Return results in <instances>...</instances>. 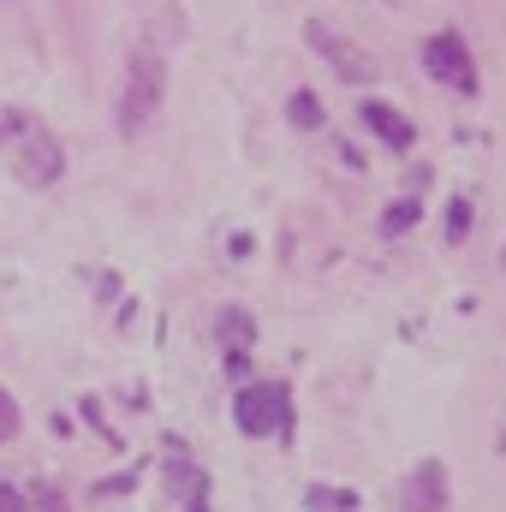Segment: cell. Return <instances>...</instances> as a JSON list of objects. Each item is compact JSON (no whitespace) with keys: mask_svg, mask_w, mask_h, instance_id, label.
<instances>
[{"mask_svg":"<svg viewBox=\"0 0 506 512\" xmlns=\"http://www.w3.org/2000/svg\"><path fill=\"white\" fill-rule=\"evenodd\" d=\"M0 161H6V173H12L18 185H30V191L54 185V179L66 173L60 137L42 126L36 114H24V108H6V114H0Z\"/></svg>","mask_w":506,"mask_h":512,"instance_id":"6da1fadb","label":"cell"},{"mask_svg":"<svg viewBox=\"0 0 506 512\" xmlns=\"http://www.w3.org/2000/svg\"><path fill=\"white\" fill-rule=\"evenodd\" d=\"M161 102H167V66H161L155 48H137L126 60V78H120V131L126 137L149 131L155 114H161Z\"/></svg>","mask_w":506,"mask_h":512,"instance_id":"7a4b0ae2","label":"cell"},{"mask_svg":"<svg viewBox=\"0 0 506 512\" xmlns=\"http://www.w3.org/2000/svg\"><path fill=\"white\" fill-rule=\"evenodd\" d=\"M304 36H310V48H316V54H322L346 84H376L381 66H376V54H370V48H358L352 36H340V30H334V24H322V18H310V24H304Z\"/></svg>","mask_w":506,"mask_h":512,"instance_id":"3957f363","label":"cell"},{"mask_svg":"<svg viewBox=\"0 0 506 512\" xmlns=\"http://www.w3.org/2000/svg\"><path fill=\"white\" fill-rule=\"evenodd\" d=\"M233 423L245 429V435H280L286 429V387L280 382H251L239 387V399H233Z\"/></svg>","mask_w":506,"mask_h":512,"instance_id":"277c9868","label":"cell"},{"mask_svg":"<svg viewBox=\"0 0 506 512\" xmlns=\"http://www.w3.org/2000/svg\"><path fill=\"white\" fill-rule=\"evenodd\" d=\"M423 66H429V78L447 84V90H477V66H471V48H465L459 30L429 36V42H423Z\"/></svg>","mask_w":506,"mask_h":512,"instance_id":"5b68a950","label":"cell"},{"mask_svg":"<svg viewBox=\"0 0 506 512\" xmlns=\"http://www.w3.org/2000/svg\"><path fill=\"white\" fill-rule=\"evenodd\" d=\"M399 512H447V465H441V459H423V465L405 477Z\"/></svg>","mask_w":506,"mask_h":512,"instance_id":"8992f818","label":"cell"},{"mask_svg":"<svg viewBox=\"0 0 506 512\" xmlns=\"http://www.w3.org/2000/svg\"><path fill=\"white\" fill-rule=\"evenodd\" d=\"M358 120H364V131H376L387 149H411V137H417V126H411L393 102H364V108H358Z\"/></svg>","mask_w":506,"mask_h":512,"instance_id":"52a82bcc","label":"cell"},{"mask_svg":"<svg viewBox=\"0 0 506 512\" xmlns=\"http://www.w3.org/2000/svg\"><path fill=\"white\" fill-rule=\"evenodd\" d=\"M251 316L239 310V304H227V316H221V346H227V364L233 370H245V358H251Z\"/></svg>","mask_w":506,"mask_h":512,"instance_id":"ba28073f","label":"cell"},{"mask_svg":"<svg viewBox=\"0 0 506 512\" xmlns=\"http://www.w3.org/2000/svg\"><path fill=\"white\" fill-rule=\"evenodd\" d=\"M417 221H423V203H417V197H399V203H387L381 233H387V239H399V233H411Z\"/></svg>","mask_w":506,"mask_h":512,"instance_id":"9c48e42d","label":"cell"},{"mask_svg":"<svg viewBox=\"0 0 506 512\" xmlns=\"http://www.w3.org/2000/svg\"><path fill=\"white\" fill-rule=\"evenodd\" d=\"M286 120H292L298 131H316V126H322V102H316L310 90H298V96L286 102Z\"/></svg>","mask_w":506,"mask_h":512,"instance_id":"30bf717a","label":"cell"},{"mask_svg":"<svg viewBox=\"0 0 506 512\" xmlns=\"http://www.w3.org/2000/svg\"><path fill=\"white\" fill-rule=\"evenodd\" d=\"M310 512H358V495L352 489H310Z\"/></svg>","mask_w":506,"mask_h":512,"instance_id":"8fae6325","label":"cell"},{"mask_svg":"<svg viewBox=\"0 0 506 512\" xmlns=\"http://www.w3.org/2000/svg\"><path fill=\"white\" fill-rule=\"evenodd\" d=\"M471 221H477V215H471V203H465V197H453V215H447V245H459V239L471 233Z\"/></svg>","mask_w":506,"mask_h":512,"instance_id":"7c38bea8","label":"cell"},{"mask_svg":"<svg viewBox=\"0 0 506 512\" xmlns=\"http://www.w3.org/2000/svg\"><path fill=\"white\" fill-rule=\"evenodd\" d=\"M18 435V405H12V393L0 387V441H12Z\"/></svg>","mask_w":506,"mask_h":512,"instance_id":"4fadbf2b","label":"cell"},{"mask_svg":"<svg viewBox=\"0 0 506 512\" xmlns=\"http://www.w3.org/2000/svg\"><path fill=\"white\" fill-rule=\"evenodd\" d=\"M0 512H24V501H18V489H0Z\"/></svg>","mask_w":506,"mask_h":512,"instance_id":"5bb4252c","label":"cell"},{"mask_svg":"<svg viewBox=\"0 0 506 512\" xmlns=\"http://www.w3.org/2000/svg\"><path fill=\"white\" fill-rule=\"evenodd\" d=\"M36 512H72V507H66L60 495H42V501H36Z\"/></svg>","mask_w":506,"mask_h":512,"instance_id":"9a60e30c","label":"cell"},{"mask_svg":"<svg viewBox=\"0 0 506 512\" xmlns=\"http://www.w3.org/2000/svg\"><path fill=\"white\" fill-rule=\"evenodd\" d=\"M501 262H506V251H501Z\"/></svg>","mask_w":506,"mask_h":512,"instance_id":"2e32d148","label":"cell"}]
</instances>
